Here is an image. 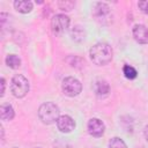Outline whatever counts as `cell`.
Segmentation results:
<instances>
[{
  "instance_id": "obj_20",
  "label": "cell",
  "mask_w": 148,
  "mask_h": 148,
  "mask_svg": "<svg viewBox=\"0 0 148 148\" xmlns=\"http://www.w3.org/2000/svg\"><path fill=\"white\" fill-rule=\"evenodd\" d=\"M143 134H145V139H146L147 142H148V125L145 127V130H143Z\"/></svg>"
},
{
  "instance_id": "obj_10",
  "label": "cell",
  "mask_w": 148,
  "mask_h": 148,
  "mask_svg": "<svg viewBox=\"0 0 148 148\" xmlns=\"http://www.w3.org/2000/svg\"><path fill=\"white\" fill-rule=\"evenodd\" d=\"M95 94L99 97H104L110 92V86L105 80H97L94 84Z\"/></svg>"
},
{
  "instance_id": "obj_5",
  "label": "cell",
  "mask_w": 148,
  "mask_h": 148,
  "mask_svg": "<svg viewBox=\"0 0 148 148\" xmlns=\"http://www.w3.org/2000/svg\"><path fill=\"white\" fill-rule=\"evenodd\" d=\"M92 15L99 23L108 24L111 17V10L109 5L105 2H95L92 7Z\"/></svg>"
},
{
  "instance_id": "obj_16",
  "label": "cell",
  "mask_w": 148,
  "mask_h": 148,
  "mask_svg": "<svg viewBox=\"0 0 148 148\" xmlns=\"http://www.w3.org/2000/svg\"><path fill=\"white\" fill-rule=\"evenodd\" d=\"M109 148H127V145L120 138L114 136L109 141Z\"/></svg>"
},
{
  "instance_id": "obj_1",
  "label": "cell",
  "mask_w": 148,
  "mask_h": 148,
  "mask_svg": "<svg viewBox=\"0 0 148 148\" xmlns=\"http://www.w3.org/2000/svg\"><path fill=\"white\" fill-rule=\"evenodd\" d=\"M90 60L97 66L108 65L113 57L112 47L106 43H97L89 51Z\"/></svg>"
},
{
  "instance_id": "obj_11",
  "label": "cell",
  "mask_w": 148,
  "mask_h": 148,
  "mask_svg": "<svg viewBox=\"0 0 148 148\" xmlns=\"http://www.w3.org/2000/svg\"><path fill=\"white\" fill-rule=\"evenodd\" d=\"M13 5H14V8L18 13H22V14H28L34 8V3L29 0H16L14 1Z\"/></svg>"
},
{
  "instance_id": "obj_18",
  "label": "cell",
  "mask_w": 148,
  "mask_h": 148,
  "mask_svg": "<svg viewBox=\"0 0 148 148\" xmlns=\"http://www.w3.org/2000/svg\"><path fill=\"white\" fill-rule=\"evenodd\" d=\"M138 7L140 8V10H141L143 14H147V15H148V0L139 1V2H138Z\"/></svg>"
},
{
  "instance_id": "obj_15",
  "label": "cell",
  "mask_w": 148,
  "mask_h": 148,
  "mask_svg": "<svg viewBox=\"0 0 148 148\" xmlns=\"http://www.w3.org/2000/svg\"><path fill=\"white\" fill-rule=\"evenodd\" d=\"M123 73H124V75H125V77L128 79V80H134V79L138 76L136 69H135L133 66H130V65H125V66H124Z\"/></svg>"
},
{
  "instance_id": "obj_6",
  "label": "cell",
  "mask_w": 148,
  "mask_h": 148,
  "mask_svg": "<svg viewBox=\"0 0 148 148\" xmlns=\"http://www.w3.org/2000/svg\"><path fill=\"white\" fill-rule=\"evenodd\" d=\"M71 20L65 14H56L51 20V29L54 35H62L69 27Z\"/></svg>"
},
{
  "instance_id": "obj_13",
  "label": "cell",
  "mask_w": 148,
  "mask_h": 148,
  "mask_svg": "<svg viewBox=\"0 0 148 148\" xmlns=\"http://www.w3.org/2000/svg\"><path fill=\"white\" fill-rule=\"evenodd\" d=\"M71 37H72V39L75 40V42H82V40L84 39V37H86V32H84V30H83L82 27L75 25V27L71 30Z\"/></svg>"
},
{
  "instance_id": "obj_17",
  "label": "cell",
  "mask_w": 148,
  "mask_h": 148,
  "mask_svg": "<svg viewBox=\"0 0 148 148\" xmlns=\"http://www.w3.org/2000/svg\"><path fill=\"white\" fill-rule=\"evenodd\" d=\"M59 9H61L62 12H71L74 6H75V2L74 1H67V0H64V1H58L57 2Z\"/></svg>"
},
{
  "instance_id": "obj_9",
  "label": "cell",
  "mask_w": 148,
  "mask_h": 148,
  "mask_svg": "<svg viewBox=\"0 0 148 148\" xmlns=\"http://www.w3.org/2000/svg\"><path fill=\"white\" fill-rule=\"evenodd\" d=\"M134 39L139 44H148V28L143 24H135L132 29Z\"/></svg>"
},
{
  "instance_id": "obj_21",
  "label": "cell",
  "mask_w": 148,
  "mask_h": 148,
  "mask_svg": "<svg viewBox=\"0 0 148 148\" xmlns=\"http://www.w3.org/2000/svg\"><path fill=\"white\" fill-rule=\"evenodd\" d=\"M15 148H16V147H15Z\"/></svg>"
},
{
  "instance_id": "obj_12",
  "label": "cell",
  "mask_w": 148,
  "mask_h": 148,
  "mask_svg": "<svg viewBox=\"0 0 148 148\" xmlns=\"http://www.w3.org/2000/svg\"><path fill=\"white\" fill-rule=\"evenodd\" d=\"M15 116V111L13 106L8 103H3L0 106V117L1 120H12Z\"/></svg>"
},
{
  "instance_id": "obj_3",
  "label": "cell",
  "mask_w": 148,
  "mask_h": 148,
  "mask_svg": "<svg viewBox=\"0 0 148 148\" xmlns=\"http://www.w3.org/2000/svg\"><path fill=\"white\" fill-rule=\"evenodd\" d=\"M29 81L22 74H15L10 80V91L14 97L23 98L29 92Z\"/></svg>"
},
{
  "instance_id": "obj_4",
  "label": "cell",
  "mask_w": 148,
  "mask_h": 148,
  "mask_svg": "<svg viewBox=\"0 0 148 148\" xmlns=\"http://www.w3.org/2000/svg\"><path fill=\"white\" fill-rule=\"evenodd\" d=\"M61 89H62V91L66 96L75 97V96L80 95V92L82 91V84L74 76H67L62 80Z\"/></svg>"
},
{
  "instance_id": "obj_19",
  "label": "cell",
  "mask_w": 148,
  "mask_h": 148,
  "mask_svg": "<svg viewBox=\"0 0 148 148\" xmlns=\"http://www.w3.org/2000/svg\"><path fill=\"white\" fill-rule=\"evenodd\" d=\"M1 87H2V89H1V96H3V94H5V88H6V81H5L3 77L1 79Z\"/></svg>"
},
{
  "instance_id": "obj_14",
  "label": "cell",
  "mask_w": 148,
  "mask_h": 148,
  "mask_svg": "<svg viewBox=\"0 0 148 148\" xmlns=\"http://www.w3.org/2000/svg\"><path fill=\"white\" fill-rule=\"evenodd\" d=\"M5 61H6V65L12 69H17L21 66V59L16 54H8Z\"/></svg>"
},
{
  "instance_id": "obj_7",
  "label": "cell",
  "mask_w": 148,
  "mask_h": 148,
  "mask_svg": "<svg viewBox=\"0 0 148 148\" xmlns=\"http://www.w3.org/2000/svg\"><path fill=\"white\" fill-rule=\"evenodd\" d=\"M57 127L61 133H71L75 128V121L71 116L62 114L57 120Z\"/></svg>"
},
{
  "instance_id": "obj_2",
  "label": "cell",
  "mask_w": 148,
  "mask_h": 148,
  "mask_svg": "<svg viewBox=\"0 0 148 148\" xmlns=\"http://www.w3.org/2000/svg\"><path fill=\"white\" fill-rule=\"evenodd\" d=\"M59 113H60V110H59L58 105L53 102L43 103L38 109V117L42 120V123H44L46 125L57 123L58 118L60 117Z\"/></svg>"
},
{
  "instance_id": "obj_8",
  "label": "cell",
  "mask_w": 148,
  "mask_h": 148,
  "mask_svg": "<svg viewBox=\"0 0 148 148\" xmlns=\"http://www.w3.org/2000/svg\"><path fill=\"white\" fill-rule=\"evenodd\" d=\"M104 131H105V125L101 119L91 118L88 121V132L90 135L95 138H99L104 134Z\"/></svg>"
}]
</instances>
